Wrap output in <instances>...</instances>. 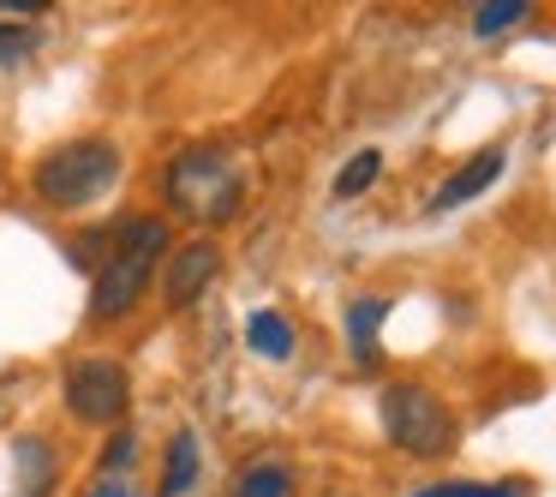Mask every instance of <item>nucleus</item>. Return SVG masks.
I'll use <instances>...</instances> for the list:
<instances>
[{
	"mask_svg": "<svg viewBox=\"0 0 556 497\" xmlns=\"http://www.w3.org/2000/svg\"><path fill=\"white\" fill-rule=\"evenodd\" d=\"M383 432L395 449L437 461V456L455 449V413H448L425 384H389L383 389Z\"/></svg>",
	"mask_w": 556,
	"mask_h": 497,
	"instance_id": "20e7f679",
	"label": "nucleus"
},
{
	"mask_svg": "<svg viewBox=\"0 0 556 497\" xmlns=\"http://www.w3.org/2000/svg\"><path fill=\"white\" fill-rule=\"evenodd\" d=\"M13 461H18V497H49V492H54V473H61V461H54V444H49V437H18Z\"/></svg>",
	"mask_w": 556,
	"mask_h": 497,
	"instance_id": "6e6552de",
	"label": "nucleus"
},
{
	"mask_svg": "<svg viewBox=\"0 0 556 497\" xmlns=\"http://www.w3.org/2000/svg\"><path fill=\"white\" fill-rule=\"evenodd\" d=\"M126 401H132V377H126V365L78 360L73 372H66V408H73L85 425H114L126 413Z\"/></svg>",
	"mask_w": 556,
	"mask_h": 497,
	"instance_id": "39448f33",
	"label": "nucleus"
},
{
	"mask_svg": "<svg viewBox=\"0 0 556 497\" xmlns=\"http://www.w3.org/2000/svg\"><path fill=\"white\" fill-rule=\"evenodd\" d=\"M198 480V437L192 432H174L168 437V468H162V492L156 497H186Z\"/></svg>",
	"mask_w": 556,
	"mask_h": 497,
	"instance_id": "9d476101",
	"label": "nucleus"
},
{
	"mask_svg": "<svg viewBox=\"0 0 556 497\" xmlns=\"http://www.w3.org/2000/svg\"><path fill=\"white\" fill-rule=\"evenodd\" d=\"M377 174H383V150H359V157H353L348 169L336 174V198H359L365 186L377 181Z\"/></svg>",
	"mask_w": 556,
	"mask_h": 497,
	"instance_id": "ddd939ff",
	"label": "nucleus"
},
{
	"mask_svg": "<svg viewBox=\"0 0 556 497\" xmlns=\"http://www.w3.org/2000/svg\"><path fill=\"white\" fill-rule=\"evenodd\" d=\"M0 13H42V0H0Z\"/></svg>",
	"mask_w": 556,
	"mask_h": 497,
	"instance_id": "a211bd4d",
	"label": "nucleus"
},
{
	"mask_svg": "<svg viewBox=\"0 0 556 497\" xmlns=\"http://www.w3.org/2000/svg\"><path fill=\"white\" fill-rule=\"evenodd\" d=\"M216 270H222V252H216V240H192V246H180V252L168 258V276H162V294H168V306H192L198 294L216 282Z\"/></svg>",
	"mask_w": 556,
	"mask_h": 497,
	"instance_id": "423d86ee",
	"label": "nucleus"
},
{
	"mask_svg": "<svg viewBox=\"0 0 556 497\" xmlns=\"http://www.w3.org/2000/svg\"><path fill=\"white\" fill-rule=\"evenodd\" d=\"M413 497H515V485H472V480H448V485H419Z\"/></svg>",
	"mask_w": 556,
	"mask_h": 497,
	"instance_id": "dca6fc26",
	"label": "nucleus"
},
{
	"mask_svg": "<svg viewBox=\"0 0 556 497\" xmlns=\"http://www.w3.org/2000/svg\"><path fill=\"white\" fill-rule=\"evenodd\" d=\"M162 252H168V222H156V216L126 222V228H121V246H114V252L102 258V270H97L90 312H97V318H126V312L138 306V294L150 288Z\"/></svg>",
	"mask_w": 556,
	"mask_h": 497,
	"instance_id": "f03ea898",
	"label": "nucleus"
},
{
	"mask_svg": "<svg viewBox=\"0 0 556 497\" xmlns=\"http://www.w3.org/2000/svg\"><path fill=\"white\" fill-rule=\"evenodd\" d=\"M496 174H503V150H479V157L472 162H460L455 174H448L443 186H437V198H431V210H455V204H467V198H479L484 186L496 181Z\"/></svg>",
	"mask_w": 556,
	"mask_h": 497,
	"instance_id": "0eeeda50",
	"label": "nucleus"
},
{
	"mask_svg": "<svg viewBox=\"0 0 556 497\" xmlns=\"http://www.w3.org/2000/svg\"><path fill=\"white\" fill-rule=\"evenodd\" d=\"M162 198H168L180 216L204 222V228H222V222L240 216L245 204V181H240V162L216 145H192L168 162L162 174Z\"/></svg>",
	"mask_w": 556,
	"mask_h": 497,
	"instance_id": "f257e3e1",
	"label": "nucleus"
},
{
	"mask_svg": "<svg viewBox=\"0 0 556 497\" xmlns=\"http://www.w3.org/2000/svg\"><path fill=\"white\" fill-rule=\"evenodd\" d=\"M37 54V30L30 25H0V66H18Z\"/></svg>",
	"mask_w": 556,
	"mask_h": 497,
	"instance_id": "2eb2a0df",
	"label": "nucleus"
},
{
	"mask_svg": "<svg viewBox=\"0 0 556 497\" xmlns=\"http://www.w3.org/2000/svg\"><path fill=\"white\" fill-rule=\"evenodd\" d=\"M132 456H138V437L132 432H114L109 437V456H102V461H109V468H126Z\"/></svg>",
	"mask_w": 556,
	"mask_h": 497,
	"instance_id": "f3484780",
	"label": "nucleus"
},
{
	"mask_svg": "<svg viewBox=\"0 0 556 497\" xmlns=\"http://www.w3.org/2000/svg\"><path fill=\"white\" fill-rule=\"evenodd\" d=\"M245 341H252L264 360H288L293 353V324L281 312H252V324H245Z\"/></svg>",
	"mask_w": 556,
	"mask_h": 497,
	"instance_id": "9b49d317",
	"label": "nucleus"
},
{
	"mask_svg": "<svg viewBox=\"0 0 556 497\" xmlns=\"http://www.w3.org/2000/svg\"><path fill=\"white\" fill-rule=\"evenodd\" d=\"M90 497H132V492H126V485H114V480H109V485H97V492H90Z\"/></svg>",
	"mask_w": 556,
	"mask_h": 497,
	"instance_id": "6ab92c4d",
	"label": "nucleus"
},
{
	"mask_svg": "<svg viewBox=\"0 0 556 497\" xmlns=\"http://www.w3.org/2000/svg\"><path fill=\"white\" fill-rule=\"evenodd\" d=\"M383 318H389V300H377V294L348 306V336H353V360L359 365H377V324Z\"/></svg>",
	"mask_w": 556,
	"mask_h": 497,
	"instance_id": "1a4fd4ad",
	"label": "nucleus"
},
{
	"mask_svg": "<svg viewBox=\"0 0 556 497\" xmlns=\"http://www.w3.org/2000/svg\"><path fill=\"white\" fill-rule=\"evenodd\" d=\"M233 497H293V473L281 468V461H257V468L240 473Z\"/></svg>",
	"mask_w": 556,
	"mask_h": 497,
	"instance_id": "f8f14e48",
	"label": "nucleus"
},
{
	"mask_svg": "<svg viewBox=\"0 0 556 497\" xmlns=\"http://www.w3.org/2000/svg\"><path fill=\"white\" fill-rule=\"evenodd\" d=\"M527 13H532L527 0H484L479 13H472V30H479V37H496V30L520 25V18H527Z\"/></svg>",
	"mask_w": 556,
	"mask_h": 497,
	"instance_id": "4468645a",
	"label": "nucleus"
},
{
	"mask_svg": "<svg viewBox=\"0 0 556 497\" xmlns=\"http://www.w3.org/2000/svg\"><path fill=\"white\" fill-rule=\"evenodd\" d=\"M114 174H121V150H114L109 138H73V145L42 157L37 192H42V204H54V210H78V204L109 192Z\"/></svg>",
	"mask_w": 556,
	"mask_h": 497,
	"instance_id": "7ed1b4c3",
	"label": "nucleus"
}]
</instances>
